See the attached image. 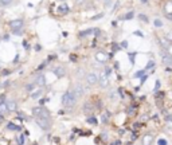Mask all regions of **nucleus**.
<instances>
[{"instance_id": "1", "label": "nucleus", "mask_w": 172, "mask_h": 145, "mask_svg": "<svg viewBox=\"0 0 172 145\" xmlns=\"http://www.w3.org/2000/svg\"><path fill=\"white\" fill-rule=\"evenodd\" d=\"M32 114L35 116V120H36V124L39 128H42L43 130H47L50 129L51 126V122H50V114L46 109H42V108H35L32 110Z\"/></svg>"}, {"instance_id": "2", "label": "nucleus", "mask_w": 172, "mask_h": 145, "mask_svg": "<svg viewBox=\"0 0 172 145\" xmlns=\"http://www.w3.org/2000/svg\"><path fill=\"white\" fill-rule=\"evenodd\" d=\"M75 101H77V98L73 94V91H66V93L62 95V103H63V106H66V108H71V106L75 103Z\"/></svg>"}, {"instance_id": "3", "label": "nucleus", "mask_w": 172, "mask_h": 145, "mask_svg": "<svg viewBox=\"0 0 172 145\" xmlns=\"http://www.w3.org/2000/svg\"><path fill=\"white\" fill-rule=\"evenodd\" d=\"M98 83L101 87H108L109 85V77L105 74V71H101V74L98 75Z\"/></svg>"}, {"instance_id": "4", "label": "nucleus", "mask_w": 172, "mask_h": 145, "mask_svg": "<svg viewBox=\"0 0 172 145\" xmlns=\"http://www.w3.org/2000/svg\"><path fill=\"white\" fill-rule=\"evenodd\" d=\"M98 82V74L97 73H89V74L86 75V83L90 85V86H93L96 83Z\"/></svg>"}, {"instance_id": "5", "label": "nucleus", "mask_w": 172, "mask_h": 145, "mask_svg": "<svg viewBox=\"0 0 172 145\" xmlns=\"http://www.w3.org/2000/svg\"><path fill=\"white\" fill-rule=\"evenodd\" d=\"M10 27H11L15 32H19V31H20V28L23 27V22H22L20 19H18V20H12L11 23H10Z\"/></svg>"}, {"instance_id": "6", "label": "nucleus", "mask_w": 172, "mask_h": 145, "mask_svg": "<svg viewBox=\"0 0 172 145\" xmlns=\"http://www.w3.org/2000/svg\"><path fill=\"white\" fill-rule=\"evenodd\" d=\"M94 58H96V61L100 62V63H105V62H108V59H109L108 58V55H106L104 51H97V54H96Z\"/></svg>"}, {"instance_id": "7", "label": "nucleus", "mask_w": 172, "mask_h": 145, "mask_svg": "<svg viewBox=\"0 0 172 145\" xmlns=\"http://www.w3.org/2000/svg\"><path fill=\"white\" fill-rule=\"evenodd\" d=\"M160 55H161V58H163V62H164L165 65H172V57L168 54V52H167V51L161 50Z\"/></svg>"}, {"instance_id": "8", "label": "nucleus", "mask_w": 172, "mask_h": 145, "mask_svg": "<svg viewBox=\"0 0 172 145\" xmlns=\"http://www.w3.org/2000/svg\"><path fill=\"white\" fill-rule=\"evenodd\" d=\"M73 94L75 95V98H79L83 95V87L81 86V85H77L74 89V91H73Z\"/></svg>"}, {"instance_id": "9", "label": "nucleus", "mask_w": 172, "mask_h": 145, "mask_svg": "<svg viewBox=\"0 0 172 145\" xmlns=\"http://www.w3.org/2000/svg\"><path fill=\"white\" fill-rule=\"evenodd\" d=\"M153 141V136L151 133H147L144 134V137H143V144L144 145H151Z\"/></svg>"}, {"instance_id": "10", "label": "nucleus", "mask_w": 172, "mask_h": 145, "mask_svg": "<svg viewBox=\"0 0 172 145\" xmlns=\"http://www.w3.org/2000/svg\"><path fill=\"white\" fill-rule=\"evenodd\" d=\"M34 83L38 85V86H44V85H46V78H44V75H38Z\"/></svg>"}, {"instance_id": "11", "label": "nucleus", "mask_w": 172, "mask_h": 145, "mask_svg": "<svg viewBox=\"0 0 172 145\" xmlns=\"http://www.w3.org/2000/svg\"><path fill=\"white\" fill-rule=\"evenodd\" d=\"M5 105H7L8 112H15V110H16V102L14 101V99H10Z\"/></svg>"}, {"instance_id": "12", "label": "nucleus", "mask_w": 172, "mask_h": 145, "mask_svg": "<svg viewBox=\"0 0 172 145\" xmlns=\"http://www.w3.org/2000/svg\"><path fill=\"white\" fill-rule=\"evenodd\" d=\"M94 32H96V34H98V30H91V28H90V30H86V31H82V32H79V36H81V38H85V36H89V35H91V34H94Z\"/></svg>"}, {"instance_id": "13", "label": "nucleus", "mask_w": 172, "mask_h": 145, "mask_svg": "<svg viewBox=\"0 0 172 145\" xmlns=\"http://www.w3.org/2000/svg\"><path fill=\"white\" fill-rule=\"evenodd\" d=\"M58 12L61 14V15L67 14V12H69V7H67V4H61V5L58 7Z\"/></svg>"}, {"instance_id": "14", "label": "nucleus", "mask_w": 172, "mask_h": 145, "mask_svg": "<svg viewBox=\"0 0 172 145\" xmlns=\"http://www.w3.org/2000/svg\"><path fill=\"white\" fill-rule=\"evenodd\" d=\"M54 74L57 75V77H63V75H65V69H63V67H55Z\"/></svg>"}, {"instance_id": "15", "label": "nucleus", "mask_w": 172, "mask_h": 145, "mask_svg": "<svg viewBox=\"0 0 172 145\" xmlns=\"http://www.w3.org/2000/svg\"><path fill=\"white\" fill-rule=\"evenodd\" d=\"M8 112L7 109V105H5V102H3V103H0V116H3V114H5Z\"/></svg>"}, {"instance_id": "16", "label": "nucleus", "mask_w": 172, "mask_h": 145, "mask_svg": "<svg viewBox=\"0 0 172 145\" xmlns=\"http://www.w3.org/2000/svg\"><path fill=\"white\" fill-rule=\"evenodd\" d=\"M35 83H28L27 86H26V90L27 91H30V93H32V90H34V89H35Z\"/></svg>"}, {"instance_id": "17", "label": "nucleus", "mask_w": 172, "mask_h": 145, "mask_svg": "<svg viewBox=\"0 0 172 145\" xmlns=\"http://www.w3.org/2000/svg\"><path fill=\"white\" fill-rule=\"evenodd\" d=\"M164 48H165V51H167V52H168V54L172 57V43L165 44V46H164Z\"/></svg>"}, {"instance_id": "18", "label": "nucleus", "mask_w": 172, "mask_h": 145, "mask_svg": "<svg viewBox=\"0 0 172 145\" xmlns=\"http://www.w3.org/2000/svg\"><path fill=\"white\" fill-rule=\"evenodd\" d=\"M87 122H89L90 125H97V118H94V117H90V118H87Z\"/></svg>"}, {"instance_id": "19", "label": "nucleus", "mask_w": 172, "mask_h": 145, "mask_svg": "<svg viewBox=\"0 0 172 145\" xmlns=\"http://www.w3.org/2000/svg\"><path fill=\"white\" fill-rule=\"evenodd\" d=\"M7 129H11V130H19V126H16V125H14V124H8L7 125Z\"/></svg>"}, {"instance_id": "20", "label": "nucleus", "mask_w": 172, "mask_h": 145, "mask_svg": "<svg viewBox=\"0 0 172 145\" xmlns=\"http://www.w3.org/2000/svg\"><path fill=\"white\" fill-rule=\"evenodd\" d=\"M157 145H168V141L165 138H159L157 140Z\"/></svg>"}, {"instance_id": "21", "label": "nucleus", "mask_w": 172, "mask_h": 145, "mask_svg": "<svg viewBox=\"0 0 172 145\" xmlns=\"http://www.w3.org/2000/svg\"><path fill=\"white\" fill-rule=\"evenodd\" d=\"M108 118H109V113H105V114H102V124H108Z\"/></svg>"}, {"instance_id": "22", "label": "nucleus", "mask_w": 172, "mask_h": 145, "mask_svg": "<svg viewBox=\"0 0 172 145\" xmlns=\"http://www.w3.org/2000/svg\"><path fill=\"white\" fill-rule=\"evenodd\" d=\"M40 94H42V90H36V91H34V93H31V97L38 98V97H40Z\"/></svg>"}, {"instance_id": "23", "label": "nucleus", "mask_w": 172, "mask_h": 145, "mask_svg": "<svg viewBox=\"0 0 172 145\" xmlns=\"http://www.w3.org/2000/svg\"><path fill=\"white\" fill-rule=\"evenodd\" d=\"M165 121H167V125H168L169 128H172V116H167Z\"/></svg>"}, {"instance_id": "24", "label": "nucleus", "mask_w": 172, "mask_h": 145, "mask_svg": "<svg viewBox=\"0 0 172 145\" xmlns=\"http://www.w3.org/2000/svg\"><path fill=\"white\" fill-rule=\"evenodd\" d=\"M14 0H0V4L1 5H8V4H11Z\"/></svg>"}, {"instance_id": "25", "label": "nucleus", "mask_w": 172, "mask_h": 145, "mask_svg": "<svg viewBox=\"0 0 172 145\" xmlns=\"http://www.w3.org/2000/svg\"><path fill=\"white\" fill-rule=\"evenodd\" d=\"M153 66H155V62H153V61H149L148 65H147V67H145V70H149V69H152Z\"/></svg>"}, {"instance_id": "26", "label": "nucleus", "mask_w": 172, "mask_h": 145, "mask_svg": "<svg viewBox=\"0 0 172 145\" xmlns=\"http://www.w3.org/2000/svg\"><path fill=\"white\" fill-rule=\"evenodd\" d=\"M155 26H156V27H161V26H163V22H161L160 19H155Z\"/></svg>"}, {"instance_id": "27", "label": "nucleus", "mask_w": 172, "mask_h": 145, "mask_svg": "<svg viewBox=\"0 0 172 145\" xmlns=\"http://www.w3.org/2000/svg\"><path fill=\"white\" fill-rule=\"evenodd\" d=\"M167 40H168L169 43H172V31H169L168 34H167Z\"/></svg>"}, {"instance_id": "28", "label": "nucleus", "mask_w": 172, "mask_h": 145, "mask_svg": "<svg viewBox=\"0 0 172 145\" xmlns=\"http://www.w3.org/2000/svg\"><path fill=\"white\" fill-rule=\"evenodd\" d=\"M144 73H145V70H141V71H137L136 74H134V77H143V75H144Z\"/></svg>"}, {"instance_id": "29", "label": "nucleus", "mask_w": 172, "mask_h": 145, "mask_svg": "<svg viewBox=\"0 0 172 145\" xmlns=\"http://www.w3.org/2000/svg\"><path fill=\"white\" fill-rule=\"evenodd\" d=\"M104 71H105V74L108 75V77H109V75H110V73H112V69H110V67H106V69H105V70H104Z\"/></svg>"}, {"instance_id": "30", "label": "nucleus", "mask_w": 172, "mask_h": 145, "mask_svg": "<svg viewBox=\"0 0 172 145\" xmlns=\"http://www.w3.org/2000/svg\"><path fill=\"white\" fill-rule=\"evenodd\" d=\"M75 3L78 4V5H82V4L86 3V0H75Z\"/></svg>"}, {"instance_id": "31", "label": "nucleus", "mask_w": 172, "mask_h": 145, "mask_svg": "<svg viewBox=\"0 0 172 145\" xmlns=\"http://www.w3.org/2000/svg\"><path fill=\"white\" fill-rule=\"evenodd\" d=\"M132 18H133V12H128L125 16V19H132Z\"/></svg>"}, {"instance_id": "32", "label": "nucleus", "mask_w": 172, "mask_h": 145, "mask_svg": "<svg viewBox=\"0 0 172 145\" xmlns=\"http://www.w3.org/2000/svg\"><path fill=\"white\" fill-rule=\"evenodd\" d=\"M140 19H141V20H144V22H147V20H148V19H147V16L143 15V14H140Z\"/></svg>"}, {"instance_id": "33", "label": "nucleus", "mask_w": 172, "mask_h": 145, "mask_svg": "<svg viewBox=\"0 0 172 145\" xmlns=\"http://www.w3.org/2000/svg\"><path fill=\"white\" fill-rule=\"evenodd\" d=\"M102 18V14H100V15H97V16H94L93 18V20H97V19H101Z\"/></svg>"}, {"instance_id": "34", "label": "nucleus", "mask_w": 172, "mask_h": 145, "mask_svg": "<svg viewBox=\"0 0 172 145\" xmlns=\"http://www.w3.org/2000/svg\"><path fill=\"white\" fill-rule=\"evenodd\" d=\"M159 87H160V82L156 81V87H155V90H159Z\"/></svg>"}, {"instance_id": "35", "label": "nucleus", "mask_w": 172, "mask_h": 145, "mask_svg": "<svg viewBox=\"0 0 172 145\" xmlns=\"http://www.w3.org/2000/svg\"><path fill=\"white\" fill-rule=\"evenodd\" d=\"M134 35H139V36H143V32H141V31H134Z\"/></svg>"}, {"instance_id": "36", "label": "nucleus", "mask_w": 172, "mask_h": 145, "mask_svg": "<svg viewBox=\"0 0 172 145\" xmlns=\"http://www.w3.org/2000/svg\"><path fill=\"white\" fill-rule=\"evenodd\" d=\"M133 57H134V54H130V62L134 63V58H133Z\"/></svg>"}, {"instance_id": "37", "label": "nucleus", "mask_w": 172, "mask_h": 145, "mask_svg": "<svg viewBox=\"0 0 172 145\" xmlns=\"http://www.w3.org/2000/svg\"><path fill=\"white\" fill-rule=\"evenodd\" d=\"M121 46H122V47H124V48H125L126 46H128V43H126L125 40H124V42H122V43H121Z\"/></svg>"}, {"instance_id": "38", "label": "nucleus", "mask_w": 172, "mask_h": 145, "mask_svg": "<svg viewBox=\"0 0 172 145\" xmlns=\"http://www.w3.org/2000/svg\"><path fill=\"white\" fill-rule=\"evenodd\" d=\"M70 58H71V61H73V62H74V61H77V57H75V55H71Z\"/></svg>"}, {"instance_id": "39", "label": "nucleus", "mask_w": 172, "mask_h": 145, "mask_svg": "<svg viewBox=\"0 0 172 145\" xmlns=\"http://www.w3.org/2000/svg\"><path fill=\"white\" fill-rule=\"evenodd\" d=\"M35 50H36V51L40 50V46H39V44H36V46H35Z\"/></svg>"}, {"instance_id": "40", "label": "nucleus", "mask_w": 172, "mask_h": 145, "mask_svg": "<svg viewBox=\"0 0 172 145\" xmlns=\"http://www.w3.org/2000/svg\"><path fill=\"white\" fill-rule=\"evenodd\" d=\"M114 145H121V142H120V141H116V142H114Z\"/></svg>"}, {"instance_id": "41", "label": "nucleus", "mask_w": 172, "mask_h": 145, "mask_svg": "<svg viewBox=\"0 0 172 145\" xmlns=\"http://www.w3.org/2000/svg\"><path fill=\"white\" fill-rule=\"evenodd\" d=\"M141 1H143V3H147V1H148V0H141Z\"/></svg>"}]
</instances>
